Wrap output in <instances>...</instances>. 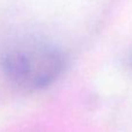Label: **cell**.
<instances>
[{
	"mask_svg": "<svg viewBox=\"0 0 132 132\" xmlns=\"http://www.w3.org/2000/svg\"><path fill=\"white\" fill-rule=\"evenodd\" d=\"M53 60L52 56L46 55L43 49L38 50L36 48H29L27 50L22 49L15 53H11V58L6 64L9 65L13 74L21 78L22 82L27 80V82L37 84L38 80L35 73L38 75L39 82H45L49 77H52L48 71L53 72L55 70Z\"/></svg>",
	"mask_w": 132,
	"mask_h": 132,
	"instance_id": "cell-1",
	"label": "cell"
}]
</instances>
